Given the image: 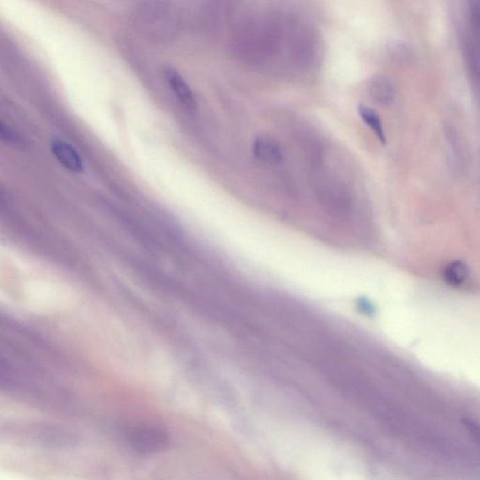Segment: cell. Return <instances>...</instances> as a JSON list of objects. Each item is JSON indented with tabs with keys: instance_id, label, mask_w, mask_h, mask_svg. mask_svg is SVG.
I'll list each match as a JSON object with an SVG mask.
<instances>
[{
	"instance_id": "obj_9",
	"label": "cell",
	"mask_w": 480,
	"mask_h": 480,
	"mask_svg": "<svg viewBox=\"0 0 480 480\" xmlns=\"http://www.w3.org/2000/svg\"><path fill=\"white\" fill-rule=\"evenodd\" d=\"M463 426L477 443L480 445V425L469 418H463Z\"/></svg>"
},
{
	"instance_id": "obj_5",
	"label": "cell",
	"mask_w": 480,
	"mask_h": 480,
	"mask_svg": "<svg viewBox=\"0 0 480 480\" xmlns=\"http://www.w3.org/2000/svg\"><path fill=\"white\" fill-rule=\"evenodd\" d=\"M166 78L171 90L175 93L176 97L187 108L192 109L195 107L194 93L190 90L186 81L175 69L168 68L165 71Z\"/></svg>"
},
{
	"instance_id": "obj_4",
	"label": "cell",
	"mask_w": 480,
	"mask_h": 480,
	"mask_svg": "<svg viewBox=\"0 0 480 480\" xmlns=\"http://www.w3.org/2000/svg\"><path fill=\"white\" fill-rule=\"evenodd\" d=\"M51 150L58 163L68 170L75 173H80L84 170L81 157L72 144L61 139H55L51 143Z\"/></svg>"
},
{
	"instance_id": "obj_3",
	"label": "cell",
	"mask_w": 480,
	"mask_h": 480,
	"mask_svg": "<svg viewBox=\"0 0 480 480\" xmlns=\"http://www.w3.org/2000/svg\"><path fill=\"white\" fill-rule=\"evenodd\" d=\"M254 157L265 165H275L283 160V149L274 138L270 135L257 136L253 144Z\"/></svg>"
},
{
	"instance_id": "obj_8",
	"label": "cell",
	"mask_w": 480,
	"mask_h": 480,
	"mask_svg": "<svg viewBox=\"0 0 480 480\" xmlns=\"http://www.w3.org/2000/svg\"><path fill=\"white\" fill-rule=\"evenodd\" d=\"M358 110L361 119L366 123V125L368 126L372 131H374V133L377 136V138L379 139L381 143L385 144L386 142H387V138H386L383 123L381 122L380 117L378 116L377 113L374 111L372 108H370V107L363 106V104H361Z\"/></svg>"
},
{
	"instance_id": "obj_7",
	"label": "cell",
	"mask_w": 480,
	"mask_h": 480,
	"mask_svg": "<svg viewBox=\"0 0 480 480\" xmlns=\"http://www.w3.org/2000/svg\"><path fill=\"white\" fill-rule=\"evenodd\" d=\"M469 270L463 261H452L446 265L443 270V278L449 285L460 287L467 281Z\"/></svg>"
},
{
	"instance_id": "obj_2",
	"label": "cell",
	"mask_w": 480,
	"mask_h": 480,
	"mask_svg": "<svg viewBox=\"0 0 480 480\" xmlns=\"http://www.w3.org/2000/svg\"><path fill=\"white\" fill-rule=\"evenodd\" d=\"M125 438L136 452L155 453L167 447L170 436L167 431L157 425L141 424L133 426L126 431Z\"/></svg>"
},
{
	"instance_id": "obj_1",
	"label": "cell",
	"mask_w": 480,
	"mask_h": 480,
	"mask_svg": "<svg viewBox=\"0 0 480 480\" xmlns=\"http://www.w3.org/2000/svg\"><path fill=\"white\" fill-rule=\"evenodd\" d=\"M316 198L331 215L342 218L351 213L352 198L347 188L328 172H316L313 178Z\"/></svg>"
},
{
	"instance_id": "obj_6",
	"label": "cell",
	"mask_w": 480,
	"mask_h": 480,
	"mask_svg": "<svg viewBox=\"0 0 480 480\" xmlns=\"http://www.w3.org/2000/svg\"><path fill=\"white\" fill-rule=\"evenodd\" d=\"M370 96L375 103L387 106L393 101L394 87L388 77L376 75L372 77L369 84Z\"/></svg>"
}]
</instances>
